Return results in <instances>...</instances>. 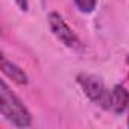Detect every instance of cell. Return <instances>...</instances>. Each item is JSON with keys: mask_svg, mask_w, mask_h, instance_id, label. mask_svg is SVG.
Masks as SVG:
<instances>
[{"mask_svg": "<svg viewBox=\"0 0 129 129\" xmlns=\"http://www.w3.org/2000/svg\"><path fill=\"white\" fill-rule=\"evenodd\" d=\"M0 66H2V72L5 73V76H8L12 82L18 84V85H26L27 84V75L24 73L23 69H20L15 62L6 59V56H2L0 59Z\"/></svg>", "mask_w": 129, "mask_h": 129, "instance_id": "cell-5", "label": "cell"}, {"mask_svg": "<svg viewBox=\"0 0 129 129\" xmlns=\"http://www.w3.org/2000/svg\"><path fill=\"white\" fill-rule=\"evenodd\" d=\"M47 23H49V27H50L52 34L66 47L73 49V50H81L82 49V43H81L79 37L66 23V20L62 18V15H59L58 12H50L47 15Z\"/></svg>", "mask_w": 129, "mask_h": 129, "instance_id": "cell-3", "label": "cell"}, {"mask_svg": "<svg viewBox=\"0 0 129 129\" xmlns=\"http://www.w3.org/2000/svg\"><path fill=\"white\" fill-rule=\"evenodd\" d=\"M127 62H129V58H127Z\"/></svg>", "mask_w": 129, "mask_h": 129, "instance_id": "cell-9", "label": "cell"}, {"mask_svg": "<svg viewBox=\"0 0 129 129\" xmlns=\"http://www.w3.org/2000/svg\"><path fill=\"white\" fill-rule=\"evenodd\" d=\"M0 114L17 127H29L32 124V114L27 106L5 81L0 82Z\"/></svg>", "mask_w": 129, "mask_h": 129, "instance_id": "cell-1", "label": "cell"}, {"mask_svg": "<svg viewBox=\"0 0 129 129\" xmlns=\"http://www.w3.org/2000/svg\"><path fill=\"white\" fill-rule=\"evenodd\" d=\"M129 108V91L123 85H115L109 91V109L121 114Z\"/></svg>", "mask_w": 129, "mask_h": 129, "instance_id": "cell-4", "label": "cell"}, {"mask_svg": "<svg viewBox=\"0 0 129 129\" xmlns=\"http://www.w3.org/2000/svg\"><path fill=\"white\" fill-rule=\"evenodd\" d=\"M127 126H129V117H127Z\"/></svg>", "mask_w": 129, "mask_h": 129, "instance_id": "cell-8", "label": "cell"}, {"mask_svg": "<svg viewBox=\"0 0 129 129\" xmlns=\"http://www.w3.org/2000/svg\"><path fill=\"white\" fill-rule=\"evenodd\" d=\"M76 8L84 12V14H90L96 9V5H97V0H73Z\"/></svg>", "mask_w": 129, "mask_h": 129, "instance_id": "cell-6", "label": "cell"}, {"mask_svg": "<svg viewBox=\"0 0 129 129\" xmlns=\"http://www.w3.org/2000/svg\"><path fill=\"white\" fill-rule=\"evenodd\" d=\"M14 2H15V5L20 8V11H27L29 9V2H27V0H14Z\"/></svg>", "mask_w": 129, "mask_h": 129, "instance_id": "cell-7", "label": "cell"}, {"mask_svg": "<svg viewBox=\"0 0 129 129\" xmlns=\"http://www.w3.org/2000/svg\"><path fill=\"white\" fill-rule=\"evenodd\" d=\"M78 84L91 102L103 109H109V91L105 88V84L99 76L90 73H79Z\"/></svg>", "mask_w": 129, "mask_h": 129, "instance_id": "cell-2", "label": "cell"}]
</instances>
